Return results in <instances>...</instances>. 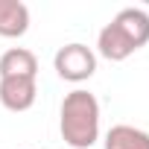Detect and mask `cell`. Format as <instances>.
<instances>
[{
	"label": "cell",
	"instance_id": "7a4b0ae2",
	"mask_svg": "<svg viewBox=\"0 0 149 149\" xmlns=\"http://www.w3.org/2000/svg\"><path fill=\"white\" fill-rule=\"evenodd\" d=\"M53 67L64 82H85L97 73V53L85 44H64L53 56Z\"/></svg>",
	"mask_w": 149,
	"mask_h": 149
},
{
	"label": "cell",
	"instance_id": "8992f818",
	"mask_svg": "<svg viewBox=\"0 0 149 149\" xmlns=\"http://www.w3.org/2000/svg\"><path fill=\"white\" fill-rule=\"evenodd\" d=\"M29 29V9L21 0H0V38H21Z\"/></svg>",
	"mask_w": 149,
	"mask_h": 149
},
{
	"label": "cell",
	"instance_id": "6da1fadb",
	"mask_svg": "<svg viewBox=\"0 0 149 149\" xmlns=\"http://www.w3.org/2000/svg\"><path fill=\"white\" fill-rule=\"evenodd\" d=\"M61 140L73 149H91L100 137V102L91 91L76 88L61 100L58 111Z\"/></svg>",
	"mask_w": 149,
	"mask_h": 149
},
{
	"label": "cell",
	"instance_id": "ba28073f",
	"mask_svg": "<svg viewBox=\"0 0 149 149\" xmlns=\"http://www.w3.org/2000/svg\"><path fill=\"white\" fill-rule=\"evenodd\" d=\"M105 149H149V132L134 126H111L105 134Z\"/></svg>",
	"mask_w": 149,
	"mask_h": 149
},
{
	"label": "cell",
	"instance_id": "52a82bcc",
	"mask_svg": "<svg viewBox=\"0 0 149 149\" xmlns=\"http://www.w3.org/2000/svg\"><path fill=\"white\" fill-rule=\"evenodd\" d=\"M114 24H117V29L134 44V50H140V47L149 41V15H146L143 9H134V6L120 9L117 18H114Z\"/></svg>",
	"mask_w": 149,
	"mask_h": 149
},
{
	"label": "cell",
	"instance_id": "3957f363",
	"mask_svg": "<svg viewBox=\"0 0 149 149\" xmlns=\"http://www.w3.org/2000/svg\"><path fill=\"white\" fill-rule=\"evenodd\" d=\"M38 85L26 76H6L0 79V105L9 111H29L35 105Z\"/></svg>",
	"mask_w": 149,
	"mask_h": 149
},
{
	"label": "cell",
	"instance_id": "277c9868",
	"mask_svg": "<svg viewBox=\"0 0 149 149\" xmlns=\"http://www.w3.org/2000/svg\"><path fill=\"white\" fill-rule=\"evenodd\" d=\"M97 53L102 56V58H108V61H126L132 53H134V44L117 29V24L111 21V24H105L102 29H100V35H97Z\"/></svg>",
	"mask_w": 149,
	"mask_h": 149
},
{
	"label": "cell",
	"instance_id": "5b68a950",
	"mask_svg": "<svg viewBox=\"0 0 149 149\" xmlns=\"http://www.w3.org/2000/svg\"><path fill=\"white\" fill-rule=\"evenodd\" d=\"M6 76H26V79H35L38 76V58L32 50L26 47H12L0 56V79Z\"/></svg>",
	"mask_w": 149,
	"mask_h": 149
}]
</instances>
